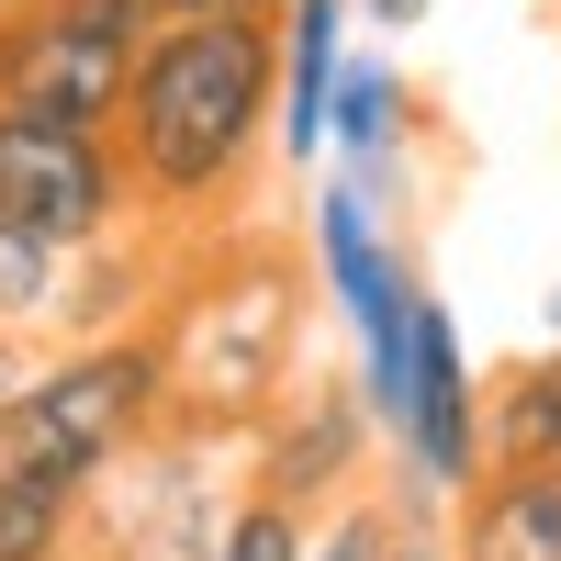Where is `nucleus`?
Returning a JSON list of instances; mask_svg holds the SVG:
<instances>
[{
  "label": "nucleus",
  "instance_id": "1",
  "mask_svg": "<svg viewBox=\"0 0 561 561\" xmlns=\"http://www.w3.org/2000/svg\"><path fill=\"white\" fill-rule=\"evenodd\" d=\"M270 79H280L270 12H192L135 45V79L113 102V158L147 237H203V225L248 214L270 169Z\"/></svg>",
  "mask_w": 561,
  "mask_h": 561
},
{
  "label": "nucleus",
  "instance_id": "2",
  "mask_svg": "<svg viewBox=\"0 0 561 561\" xmlns=\"http://www.w3.org/2000/svg\"><path fill=\"white\" fill-rule=\"evenodd\" d=\"M314 304V270L304 248L259 237V225H203V237H169L158 259V359H169V427L192 438H248L259 415L293 393L304 370V314Z\"/></svg>",
  "mask_w": 561,
  "mask_h": 561
},
{
  "label": "nucleus",
  "instance_id": "3",
  "mask_svg": "<svg viewBox=\"0 0 561 561\" xmlns=\"http://www.w3.org/2000/svg\"><path fill=\"white\" fill-rule=\"evenodd\" d=\"M158 427H169V359H158L147 314L102 325V337H68L57 359H34L0 393V460H34V472H57L79 494Z\"/></svg>",
  "mask_w": 561,
  "mask_h": 561
},
{
  "label": "nucleus",
  "instance_id": "4",
  "mask_svg": "<svg viewBox=\"0 0 561 561\" xmlns=\"http://www.w3.org/2000/svg\"><path fill=\"white\" fill-rule=\"evenodd\" d=\"M147 34H158L147 0H0V102L57 124H113Z\"/></svg>",
  "mask_w": 561,
  "mask_h": 561
},
{
  "label": "nucleus",
  "instance_id": "5",
  "mask_svg": "<svg viewBox=\"0 0 561 561\" xmlns=\"http://www.w3.org/2000/svg\"><path fill=\"white\" fill-rule=\"evenodd\" d=\"M314 280H325V304L348 314V337H359V404H370V427H393V404H404V314H415V270L393 248V225H382V192L370 180H325L314 192Z\"/></svg>",
  "mask_w": 561,
  "mask_h": 561
},
{
  "label": "nucleus",
  "instance_id": "6",
  "mask_svg": "<svg viewBox=\"0 0 561 561\" xmlns=\"http://www.w3.org/2000/svg\"><path fill=\"white\" fill-rule=\"evenodd\" d=\"M0 225H23L45 248H113L135 237V192L113 158V124H57L0 102Z\"/></svg>",
  "mask_w": 561,
  "mask_h": 561
},
{
  "label": "nucleus",
  "instance_id": "7",
  "mask_svg": "<svg viewBox=\"0 0 561 561\" xmlns=\"http://www.w3.org/2000/svg\"><path fill=\"white\" fill-rule=\"evenodd\" d=\"M370 438H382V427H370L359 382L293 370V393L237 438V494H270V505H293V517H325L337 494L370 483Z\"/></svg>",
  "mask_w": 561,
  "mask_h": 561
},
{
  "label": "nucleus",
  "instance_id": "8",
  "mask_svg": "<svg viewBox=\"0 0 561 561\" xmlns=\"http://www.w3.org/2000/svg\"><path fill=\"white\" fill-rule=\"evenodd\" d=\"M382 438L427 505H449L483 472V382H472V348H460V325L427 280H415V314H404V404H393Z\"/></svg>",
  "mask_w": 561,
  "mask_h": 561
},
{
  "label": "nucleus",
  "instance_id": "9",
  "mask_svg": "<svg viewBox=\"0 0 561 561\" xmlns=\"http://www.w3.org/2000/svg\"><path fill=\"white\" fill-rule=\"evenodd\" d=\"M438 517H449V561H561V472L550 460H483Z\"/></svg>",
  "mask_w": 561,
  "mask_h": 561
},
{
  "label": "nucleus",
  "instance_id": "10",
  "mask_svg": "<svg viewBox=\"0 0 561 561\" xmlns=\"http://www.w3.org/2000/svg\"><path fill=\"white\" fill-rule=\"evenodd\" d=\"M404 124H415L404 68H382V57H337V90H325V147L348 158V180H370V192H382L393 158H404Z\"/></svg>",
  "mask_w": 561,
  "mask_h": 561
},
{
  "label": "nucleus",
  "instance_id": "11",
  "mask_svg": "<svg viewBox=\"0 0 561 561\" xmlns=\"http://www.w3.org/2000/svg\"><path fill=\"white\" fill-rule=\"evenodd\" d=\"M304 561H449V539H438V505L415 494V483H393V494H337L314 517V539H304Z\"/></svg>",
  "mask_w": 561,
  "mask_h": 561
},
{
  "label": "nucleus",
  "instance_id": "12",
  "mask_svg": "<svg viewBox=\"0 0 561 561\" xmlns=\"http://www.w3.org/2000/svg\"><path fill=\"white\" fill-rule=\"evenodd\" d=\"M483 460H550L561 472V337L483 370Z\"/></svg>",
  "mask_w": 561,
  "mask_h": 561
},
{
  "label": "nucleus",
  "instance_id": "13",
  "mask_svg": "<svg viewBox=\"0 0 561 561\" xmlns=\"http://www.w3.org/2000/svg\"><path fill=\"white\" fill-rule=\"evenodd\" d=\"M79 550V483L0 460V561H68Z\"/></svg>",
  "mask_w": 561,
  "mask_h": 561
},
{
  "label": "nucleus",
  "instance_id": "14",
  "mask_svg": "<svg viewBox=\"0 0 561 561\" xmlns=\"http://www.w3.org/2000/svg\"><path fill=\"white\" fill-rule=\"evenodd\" d=\"M304 539H314V517H293V505H270V494H237L203 561H304Z\"/></svg>",
  "mask_w": 561,
  "mask_h": 561
},
{
  "label": "nucleus",
  "instance_id": "15",
  "mask_svg": "<svg viewBox=\"0 0 561 561\" xmlns=\"http://www.w3.org/2000/svg\"><path fill=\"white\" fill-rule=\"evenodd\" d=\"M348 12H359V23H382V34H415L438 0H348Z\"/></svg>",
  "mask_w": 561,
  "mask_h": 561
},
{
  "label": "nucleus",
  "instance_id": "16",
  "mask_svg": "<svg viewBox=\"0 0 561 561\" xmlns=\"http://www.w3.org/2000/svg\"><path fill=\"white\" fill-rule=\"evenodd\" d=\"M158 23H192V12H280V0H147Z\"/></svg>",
  "mask_w": 561,
  "mask_h": 561
},
{
  "label": "nucleus",
  "instance_id": "17",
  "mask_svg": "<svg viewBox=\"0 0 561 561\" xmlns=\"http://www.w3.org/2000/svg\"><path fill=\"white\" fill-rule=\"evenodd\" d=\"M539 314H550V337H561V293H550V304H539Z\"/></svg>",
  "mask_w": 561,
  "mask_h": 561
}]
</instances>
